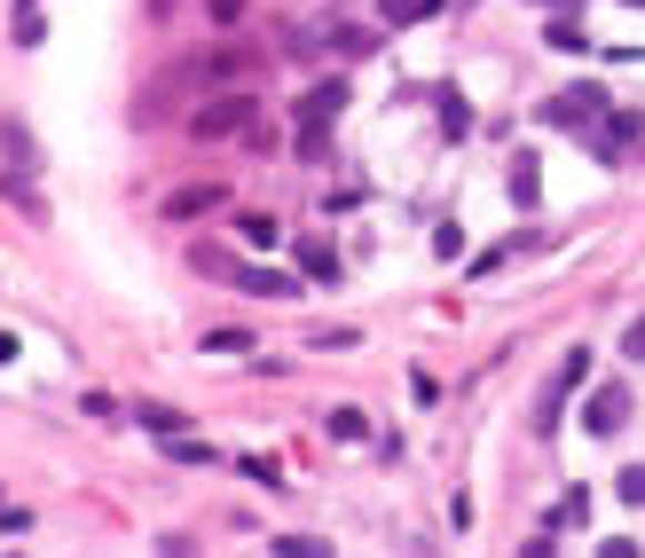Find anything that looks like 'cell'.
Listing matches in <instances>:
<instances>
[{
  "label": "cell",
  "instance_id": "6da1fadb",
  "mask_svg": "<svg viewBox=\"0 0 645 558\" xmlns=\"http://www.w3.org/2000/svg\"><path fill=\"white\" fill-rule=\"evenodd\" d=\"M346 111V79H323L308 87V103H300V158H323L331 150V119Z\"/></svg>",
  "mask_w": 645,
  "mask_h": 558
},
{
  "label": "cell",
  "instance_id": "7a4b0ae2",
  "mask_svg": "<svg viewBox=\"0 0 645 558\" xmlns=\"http://www.w3.org/2000/svg\"><path fill=\"white\" fill-rule=\"evenodd\" d=\"M606 119V79H575L543 103V126H598Z\"/></svg>",
  "mask_w": 645,
  "mask_h": 558
},
{
  "label": "cell",
  "instance_id": "3957f363",
  "mask_svg": "<svg viewBox=\"0 0 645 558\" xmlns=\"http://www.w3.org/2000/svg\"><path fill=\"white\" fill-rule=\"evenodd\" d=\"M252 126H260V103H252V95H221V103H205V111L190 119L198 142H229V134H252Z\"/></svg>",
  "mask_w": 645,
  "mask_h": 558
},
{
  "label": "cell",
  "instance_id": "277c9868",
  "mask_svg": "<svg viewBox=\"0 0 645 558\" xmlns=\"http://www.w3.org/2000/svg\"><path fill=\"white\" fill-rule=\"evenodd\" d=\"M591 378V346H567V362H560V378H551V394H543V409H535V433L551 440L560 433V409H567V394Z\"/></svg>",
  "mask_w": 645,
  "mask_h": 558
},
{
  "label": "cell",
  "instance_id": "5b68a950",
  "mask_svg": "<svg viewBox=\"0 0 645 558\" xmlns=\"http://www.w3.org/2000/svg\"><path fill=\"white\" fill-rule=\"evenodd\" d=\"M583 425H591L598 440H614V433L629 425V386H622V378H606V386H591V402H583Z\"/></svg>",
  "mask_w": 645,
  "mask_h": 558
},
{
  "label": "cell",
  "instance_id": "8992f818",
  "mask_svg": "<svg viewBox=\"0 0 645 558\" xmlns=\"http://www.w3.org/2000/svg\"><path fill=\"white\" fill-rule=\"evenodd\" d=\"M229 284H236V292H252V300H292V292H300V275H284V267H244V260H236Z\"/></svg>",
  "mask_w": 645,
  "mask_h": 558
},
{
  "label": "cell",
  "instance_id": "52a82bcc",
  "mask_svg": "<svg viewBox=\"0 0 645 558\" xmlns=\"http://www.w3.org/2000/svg\"><path fill=\"white\" fill-rule=\"evenodd\" d=\"M213 205H229V190H205V181H190V190H173V197H165V221H198V213H213Z\"/></svg>",
  "mask_w": 645,
  "mask_h": 558
},
{
  "label": "cell",
  "instance_id": "ba28073f",
  "mask_svg": "<svg viewBox=\"0 0 645 558\" xmlns=\"http://www.w3.org/2000/svg\"><path fill=\"white\" fill-rule=\"evenodd\" d=\"M300 267L315 275V284H339V252H331L323 236H308V244H300Z\"/></svg>",
  "mask_w": 645,
  "mask_h": 558
},
{
  "label": "cell",
  "instance_id": "9c48e42d",
  "mask_svg": "<svg viewBox=\"0 0 645 558\" xmlns=\"http://www.w3.org/2000/svg\"><path fill=\"white\" fill-rule=\"evenodd\" d=\"M441 134H449V142L473 134V111H465V95H456V87H441Z\"/></svg>",
  "mask_w": 645,
  "mask_h": 558
},
{
  "label": "cell",
  "instance_id": "30bf717a",
  "mask_svg": "<svg viewBox=\"0 0 645 558\" xmlns=\"http://www.w3.org/2000/svg\"><path fill=\"white\" fill-rule=\"evenodd\" d=\"M520 252H535V236H504V244H488L481 260H473V275H496L504 260H520Z\"/></svg>",
  "mask_w": 645,
  "mask_h": 558
},
{
  "label": "cell",
  "instance_id": "8fae6325",
  "mask_svg": "<svg viewBox=\"0 0 645 558\" xmlns=\"http://www.w3.org/2000/svg\"><path fill=\"white\" fill-rule=\"evenodd\" d=\"M535 181H543V173H535V150H520V158H512V205H535Z\"/></svg>",
  "mask_w": 645,
  "mask_h": 558
},
{
  "label": "cell",
  "instance_id": "7c38bea8",
  "mask_svg": "<svg viewBox=\"0 0 645 558\" xmlns=\"http://www.w3.org/2000/svg\"><path fill=\"white\" fill-rule=\"evenodd\" d=\"M0 197H9L17 213H32V221H48V205H40V190H24L17 173H0Z\"/></svg>",
  "mask_w": 645,
  "mask_h": 558
},
{
  "label": "cell",
  "instance_id": "4fadbf2b",
  "mask_svg": "<svg viewBox=\"0 0 645 558\" xmlns=\"http://www.w3.org/2000/svg\"><path fill=\"white\" fill-rule=\"evenodd\" d=\"M134 417H142V425H150L158 440H173V433H181V409H165V402H142Z\"/></svg>",
  "mask_w": 645,
  "mask_h": 558
},
{
  "label": "cell",
  "instance_id": "5bb4252c",
  "mask_svg": "<svg viewBox=\"0 0 645 558\" xmlns=\"http://www.w3.org/2000/svg\"><path fill=\"white\" fill-rule=\"evenodd\" d=\"M614 496H622L629 511H645V464H622V480H614Z\"/></svg>",
  "mask_w": 645,
  "mask_h": 558
},
{
  "label": "cell",
  "instance_id": "9a60e30c",
  "mask_svg": "<svg viewBox=\"0 0 645 558\" xmlns=\"http://www.w3.org/2000/svg\"><path fill=\"white\" fill-rule=\"evenodd\" d=\"M205 354H252V331H236V323L229 331H205Z\"/></svg>",
  "mask_w": 645,
  "mask_h": 558
},
{
  "label": "cell",
  "instance_id": "2e32d148",
  "mask_svg": "<svg viewBox=\"0 0 645 558\" xmlns=\"http://www.w3.org/2000/svg\"><path fill=\"white\" fill-rule=\"evenodd\" d=\"M165 456H173V464H213V448H205V440H190V433H173V440H165Z\"/></svg>",
  "mask_w": 645,
  "mask_h": 558
},
{
  "label": "cell",
  "instance_id": "e0dca14e",
  "mask_svg": "<svg viewBox=\"0 0 645 558\" xmlns=\"http://www.w3.org/2000/svg\"><path fill=\"white\" fill-rule=\"evenodd\" d=\"M362 433H371V417H362V409H331V440H362Z\"/></svg>",
  "mask_w": 645,
  "mask_h": 558
},
{
  "label": "cell",
  "instance_id": "ac0fdd59",
  "mask_svg": "<svg viewBox=\"0 0 645 558\" xmlns=\"http://www.w3.org/2000/svg\"><path fill=\"white\" fill-rule=\"evenodd\" d=\"M275 550H284V558H323L331 542L323 535H275Z\"/></svg>",
  "mask_w": 645,
  "mask_h": 558
},
{
  "label": "cell",
  "instance_id": "d6986e66",
  "mask_svg": "<svg viewBox=\"0 0 645 558\" xmlns=\"http://www.w3.org/2000/svg\"><path fill=\"white\" fill-rule=\"evenodd\" d=\"M425 9H433V0H379V17H386V24H417Z\"/></svg>",
  "mask_w": 645,
  "mask_h": 558
},
{
  "label": "cell",
  "instance_id": "ffe728a7",
  "mask_svg": "<svg viewBox=\"0 0 645 558\" xmlns=\"http://www.w3.org/2000/svg\"><path fill=\"white\" fill-rule=\"evenodd\" d=\"M236 464H244V480H260V488H284V473H275L268 456H236Z\"/></svg>",
  "mask_w": 645,
  "mask_h": 558
},
{
  "label": "cell",
  "instance_id": "44dd1931",
  "mask_svg": "<svg viewBox=\"0 0 645 558\" xmlns=\"http://www.w3.org/2000/svg\"><path fill=\"white\" fill-rule=\"evenodd\" d=\"M331 48H339V55H371V48H379V40H371V32H354V24H346V32H331Z\"/></svg>",
  "mask_w": 645,
  "mask_h": 558
},
{
  "label": "cell",
  "instance_id": "7402d4cb",
  "mask_svg": "<svg viewBox=\"0 0 645 558\" xmlns=\"http://www.w3.org/2000/svg\"><path fill=\"white\" fill-rule=\"evenodd\" d=\"M433 252H441V260H456V252H465V229L441 221V229H433Z\"/></svg>",
  "mask_w": 645,
  "mask_h": 558
},
{
  "label": "cell",
  "instance_id": "603a6c76",
  "mask_svg": "<svg viewBox=\"0 0 645 558\" xmlns=\"http://www.w3.org/2000/svg\"><path fill=\"white\" fill-rule=\"evenodd\" d=\"M0 142H9V158H24V165H32V158H40V150H32V134H24V126H17V119H9V126H0Z\"/></svg>",
  "mask_w": 645,
  "mask_h": 558
},
{
  "label": "cell",
  "instance_id": "cb8c5ba5",
  "mask_svg": "<svg viewBox=\"0 0 645 558\" xmlns=\"http://www.w3.org/2000/svg\"><path fill=\"white\" fill-rule=\"evenodd\" d=\"M40 32H48V24L32 17V0H24V9H17V48H40Z\"/></svg>",
  "mask_w": 645,
  "mask_h": 558
},
{
  "label": "cell",
  "instance_id": "d4e9b609",
  "mask_svg": "<svg viewBox=\"0 0 645 558\" xmlns=\"http://www.w3.org/2000/svg\"><path fill=\"white\" fill-rule=\"evenodd\" d=\"M244 244H275V221L268 213H244Z\"/></svg>",
  "mask_w": 645,
  "mask_h": 558
},
{
  "label": "cell",
  "instance_id": "484cf974",
  "mask_svg": "<svg viewBox=\"0 0 645 558\" xmlns=\"http://www.w3.org/2000/svg\"><path fill=\"white\" fill-rule=\"evenodd\" d=\"M622 354H629V362H645V315H637V323L622 331Z\"/></svg>",
  "mask_w": 645,
  "mask_h": 558
},
{
  "label": "cell",
  "instance_id": "4316f807",
  "mask_svg": "<svg viewBox=\"0 0 645 558\" xmlns=\"http://www.w3.org/2000/svg\"><path fill=\"white\" fill-rule=\"evenodd\" d=\"M205 17H213V24H236V17H244V0H205Z\"/></svg>",
  "mask_w": 645,
  "mask_h": 558
},
{
  "label": "cell",
  "instance_id": "83f0119b",
  "mask_svg": "<svg viewBox=\"0 0 645 558\" xmlns=\"http://www.w3.org/2000/svg\"><path fill=\"white\" fill-rule=\"evenodd\" d=\"M629 9H645V0H629Z\"/></svg>",
  "mask_w": 645,
  "mask_h": 558
}]
</instances>
